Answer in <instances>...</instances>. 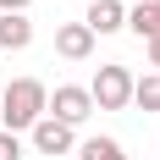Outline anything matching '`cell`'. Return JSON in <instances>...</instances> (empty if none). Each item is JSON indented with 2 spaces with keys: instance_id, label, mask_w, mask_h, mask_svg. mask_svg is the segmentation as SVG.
Listing matches in <instances>:
<instances>
[{
  "instance_id": "obj_1",
  "label": "cell",
  "mask_w": 160,
  "mask_h": 160,
  "mask_svg": "<svg viewBox=\"0 0 160 160\" xmlns=\"http://www.w3.org/2000/svg\"><path fill=\"white\" fill-rule=\"evenodd\" d=\"M44 111H50V88L39 78L6 83V94H0V127L6 132H33L39 122H44Z\"/></svg>"
},
{
  "instance_id": "obj_2",
  "label": "cell",
  "mask_w": 160,
  "mask_h": 160,
  "mask_svg": "<svg viewBox=\"0 0 160 160\" xmlns=\"http://www.w3.org/2000/svg\"><path fill=\"white\" fill-rule=\"evenodd\" d=\"M88 99H94V111H127L132 105V72L127 66H99L94 83H88Z\"/></svg>"
},
{
  "instance_id": "obj_3",
  "label": "cell",
  "mask_w": 160,
  "mask_h": 160,
  "mask_svg": "<svg viewBox=\"0 0 160 160\" xmlns=\"http://www.w3.org/2000/svg\"><path fill=\"white\" fill-rule=\"evenodd\" d=\"M55 122H66V127H83L88 116H94V99H88V88H78V83H61L55 94H50V111Z\"/></svg>"
},
{
  "instance_id": "obj_4",
  "label": "cell",
  "mask_w": 160,
  "mask_h": 160,
  "mask_svg": "<svg viewBox=\"0 0 160 160\" xmlns=\"http://www.w3.org/2000/svg\"><path fill=\"white\" fill-rule=\"evenodd\" d=\"M55 55H66V61H88V55H94V33H88V22H61V28H55Z\"/></svg>"
},
{
  "instance_id": "obj_5",
  "label": "cell",
  "mask_w": 160,
  "mask_h": 160,
  "mask_svg": "<svg viewBox=\"0 0 160 160\" xmlns=\"http://www.w3.org/2000/svg\"><path fill=\"white\" fill-rule=\"evenodd\" d=\"M72 144H78V132L66 127V122H55V116H44L33 127V149L39 155H72Z\"/></svg>"
},
{
  "instance_id": "obj_6",
  "label": "cell",
  "mask_w": 160,
  "mask_h": 160,
  "mask_svg": "<svg viewBox=\"0 0 160 160\" xmlns=\"http://www.w3.org/2000/svg\"><path fill=\"white\" fill-rule=\"evenodd\" d=\"M127 28V6H122V0H94V6H88V33H122Z\"/></svg>"
},
{
  "instance_id": "obj_7",
  "label": "cell",
  "mask_w": 160,
  "mask_h": 160,
  "mask_svg": "<svg viewBox=\"0 0 160 160\" xmlns=\"http://www.w3.org/2000/svg\"><path fill=\"white\" fill-rule=\"evenodd\" d=\"M28 44H33L28 11H0V50H28Z\"/></svg>"
},
{
  "instance_id": "obj_8",
  "label": "cell",
  "mask_w": 160,
  "mask_h": 160,
  "mask_svg": "<svg viewBox=\"0 0 160 160\" xmlns=\"http://www.w3.org/2000/svg\"><path fill=\"white\" fill-rule=\"evenodd\" d=\"M132 105H138V111H160V72L132 78Z\"/></svg>"
},
{
  "instance_id": "obj_9",
  "label": "cell",
  "mask_w": 160,
  "mask_h": 160,
  "mask_svg": "<svg viewBox=\"0 0 160 160\" xmlns=\"http://www.w3.org/2000/svg\"><path fill=\"white\" fill-rule=\"evenodd\" d=\"M127 28L138 33L144 44H149V39H160V17H155V6H132V11H127Z\"/></svg>"
},
{
  "instance_id": "obj_10",
  "label": "cell",
  "mask_w": 160,
  "mask_h": 160,
  "mask_svg": "<svg viewBox=\"0 0 160 160\" xmlns=\"http://www.w3.org/2000/svg\"><path fill=\"white\" fill-rule=\"evenodd\" d=\"M78 160H127V155H122L116 138H88V144L78 149Z\"/></svg>"
},
{
  "instance_id": "obj_11",
  "label": "cell",
  "mask_w": 160,
  "mask_h": 160,
  "mask_svg": "<svg viewBox=\"0 0 160 160\" xmlns=\"http://www.w3.org/2000/svg\"><path fill=\"white\" fill-rule=\"evenodd\" d=\"M17 155H22V144H17V132H6V127H0V160H17Z\"/></svg>"
},
{
  "instance_id": "obj_12",
  "label": "cell",
  "mask_w": 160,
  "mask_h": 160,
  "mask_svg": "<svg viewBox=\"0 0 160 160\" xmlns=\"http://www.w3.org/2000/svg\"><path fill=\"white\" fill-rule=\"evenodd\" d=\"M33 0H0V11H28Z\"/></svg>"
},
{
  "instance_id": "obj_13",
  "label": "cell",
  "mask_w": 160,
  "mask_h": 160,
  "mask_svg": "<svg viewBox=\"0 0 160 160\" xmlns=\"http://www.w3.org/2000/svg\"><path fill=\"white\" fill-rule=\"evenodd\" d=\"M149 66H160V39H149Z\"/></svg>"
},
{
  "instance_id": "obj_14",
  "label": "cell",
  "mask_w": 160,
  "mask_h": 160,
  "mask_svg": "<svg viewBox=\"0 0 160 160\" xmlns=\"http://www.w3.org/2000/svg\"><path fill=\"white\" fill-rule=\"evenodd\" d=\"M132 6H155V0H132Z\"/></svg>"
},
{
  "instance_id": "obj_15",
  "label": "cell",
  "mask_w": 160,
  "mask_h": 160,
  "mask_svg": "<svg viewBox=\"0 0 160 160\" xmlns=\"http://www.w3.org/2000/svg\"><path fill=\"white\" fill-rule=\"evenodd\" d=\"M155 17H160V0H155Z\"/></svg>"
},
{
  "instance_id": "obj_16",
  "label": "cell",
  "mask_w": 160,
  "mask_h": 160,
  "mask_svg": "<svg viewBox=\"0 0 160 160\" xmlns=\"http://www.w3.org/2000/svg\"><path fill=\"white\" fill-rule=\"evenodd\" d=\"M88 6H94V0H88Z\"/></svg>"
}]
</instances>
